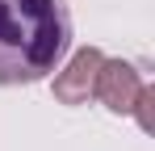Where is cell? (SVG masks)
<instances>
[{
    "mask_svg": "<svg viewBox=\"0 0 155 151\" xmlns=\"http://www.w3.org/2000/svg\"><path fill=\"white\" fill-rule=\"evenodd\" d=\"M67 46L71 13L63 0H0V88L46 80Z\"/></svg>",
    "mask_w": 155,
    "mask_h": 151,
    "instance_id": "obj_1",
    "label": "cell"
},
{
    "mask_svg": "<svg viewBox=\"0 0 155 151\" xmlns=\"http://www.w3.org/2000/svg\"><path fill=\"white\" fill-rule=\"evenodd\" d=\"M105 63V50L101 46H80L67 63H63V72H54V101L59 105H88L92 92H97V72H101Z\"/></svg>",
    "mask_w": 155,
    "mask_h": 151,
    "instance_id": "obj_2",
    "label": "cell"
},
{
    "mask_svg": "<svg viewBox=\"0 0 155 151\" xmlns=\"http://www.w3.org/2000/svg\"><path fill=\"white\" fill-rule=\"evenodd\" d=\"M143 88H147V80L130 59H105L101 72H97V92L92 97L109 113H130L138 105V97H143Z\"/></svg>",
    "mask_w": 155,
    "mask_h": 151,
    "instance_id": "obj_3",
    "label": "cell"
},
{
    "mask_svg": "<svg viewBox=\"0 0 155 151\" xmlns=\"http://www.w3.org/2000/svg\"><path fill=\"white\" fill-rule=\"evenodd\" d=\"M151 101H155V88L147 84V88H143V97H138V105L130 109V113L138 118V126H143V130H151Z\"/></svg>",
    "mask_w": 155,
    "mask_h": 151,
    "instance_id": "obj_4",
    "label": "cell"
}]
</instances>
